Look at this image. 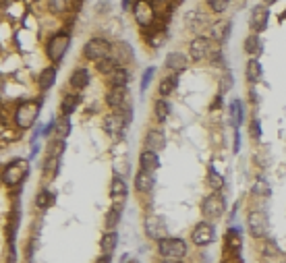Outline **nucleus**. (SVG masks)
Segmentation results:
<instances>
[{"instance_id": "43", "label": "nucleus", "mask_w": 286, "mask_h": 263, "mask_svg": "<svg viewBox=\"0 0 286 263\" xmlns=\"http://www.w3.org/2000/svg\"><path fill=\"white\" fill-rule=\"evenodd\" d=\"M162 263H181V259H164Z\"/></svg>"}, {"instance_id": "40", "label": "nucleus", "mask_w": 286, "mask_h": 263, "mask_svg": "<svg viewBox=\"0 0 286 263\" xmlns=\"http://www.w3.org/2000/svg\"><path fill=\"white\" fill-rule=\"evenodd\" d=\"M226 6H228V2H218V0H212V2H210V8L214 12H224Z\"/></svg>"}, {"instance_id": "25", "label": "nucleus", "mask_w": 286, "mask_h": 263, "mask_svg": "<svg viewBox=\"0 0 286 263\" xmlns=\"http://www.w3.org/2000/svg\"><path fill=\"white\" fill-rule=\"evenodd\" d=\"M54 81H56V68H54V66L44 68L42 75H39V87H42V89H50L54 85Z\"/></svg>"}, {"instance_id": "32", "label": "nucleus", "mask_w": 286, "mask_h": 263, "mask_svg": "<svg viewBox=\"0 0 286 263\" xmlns=\"http://www.w3.org/2000/svg\"><path fill=\"white\" fill-rule=\"evenodd\" d=\"M118 66H120V64H118V60H114V58H104V60H100V62H98V71L110 77Z\"/></svg>"}, {"instance_id": "8", "label": "nucleus", "mask_w": 286, "mask_h": 263, "mask_svg": "<svg viewBox=\"0 0 286 263\" xmlns=\"http://www.w3.org/2000/svg\"><path fill=\"white\" fill-rule=\"evenodd\" d=\"M214 239H216V230L210 222L195 224L193 232H191V241H193V245H197V247H208Z\"/></svg>"}, {"instance_id": "24", "label": "nucleus", "mask_w": 286, "mask_h": 263, "mask_svg": "<svg viewBox=\"0 0 286 263\" xmlns=\"http://www.w3.org/2000/svg\"><path fill=\"white\" fill-rule=\"evenodd\" d=\"M79 102H81V98L77 93H69V95H64L62 98V116H71L73 112H75V108L79 106Z\"/></svg>"}, {"instance_id": "30", "label": "nucleus", "mask_w": 286, "mask_h": 263, "mask_svg": "<svg viewBox=\"0 0 286 263\" xmlns=\"http://www.w3.org/2000/svg\"><path fill=\"white\" fill-rule=\"evenodd\" d=\"M168 112H170V106L164 100H156V104H154V116H156V120L164 122L168 118Z\"/></svg>"}, {"instance_id": "23", "label": "nucleus", "mask_w": 286, "mask_h": 263, "mask_svg": "<svg viewBox=\"0 0 286 263\" xmlns=\"http://www.w3.org/2000/svg\"><path fill=\"white\" fill-rule=\"evenodd\" d=\"M118 247V234L114 232H106L102 239V255H112V251Z\"/></svg>"}, {"instance_id": "38", "label": "nucleus", "mask_w": 286, "mask_h": 263, "mask_svg": "<svg viewBox=\"0 0 286 263\" xmlns=\"http://www.w3.org/2000/svg\"><path fill=\"white\" fill-rule=\"evenodd\" d=\"M235 85V81H233V73H230V71H226L224 75H222V83H220V89L222 91H228L230 87H233Z\"/></svg>"}, {"instance_id": "45", "label": "nucleus", "mask_w": 286, "mask_h": 263, "mask_svg": "<svg viewBox=\"0 0 286 263\" xmlns=\"http://www.w3.org/2000/svg\"><path fill=\"white\" fill-rule=\"evenodd\" d=\"M127 263H139V261H127Z\"/></svg>"}, {"instance_id": "14", "label": "nucleus", "mask_w": 286, "mask_h": 263, "mask_svg": "<svg viewBox=\"0 0 286 263\" xmlns=\"http://www.w3.org/2000/svg\"><path fill=\"white\" fill-rule=\"evenodd\" d=\"M127 98H129V89L127 87H112L110 91H108V95H106V102H108L110 108L118 110V108L125 106Z\"/></svg>"}, {"instance_id": "1", "label": "nucleus", "mask_w": 286, "mask_h": 263, "mask_svg": "<svg viewBox=\"0 0 286 263\" xmlns=\"http://www.w3.org/2000/svg\"><path fill=\"white\" fill-rule=\"evenodd\" d=\"M29 172V166H27L25 160H12L8 166H4V172H2V183L6 187H19L23 183V178Z\"/></svg>"}, {"instance_id": "21", "label": "nucleus", "mask_w": 286, "mask_h": 263, "mask_svg": "<svg viewBox=\"0 0 286 263\" xmlns=\"http://www.w3.org/2000/svg\"><path fill=\"white\" fill-rule=\"evenodd\" d=\"M71 85L81 91V89H85L89 85V73L85 71V68H75V71L71 73Z\"/></svg>"}, {"instance_id": "13", "label": "nucleus", "mask_w": 286, "mask_h": 263, "mask_svg": "<svg viewBox=\"0 0 286 263\" xmlns=\"http://www.w3.org/2000/svg\"><path fill=\"white\" fill-rule=\"evenodd\" d=\"M268 21H270V10L266 6H255L253 12H251V29H253V33L260 35L262 31H266Z\"/></svg>"}, {"instance_id": "33", "label": "nucleus", "mask_w": 286, "mask_h": 263, "mask_svg": "<svg viewBox=\"0 0 286 263\" xmlns=\"http://www.w3.org/2000/svg\"><path fill=\"white\" fill-rule=\"evenodd\" d=\"M56 135H58V139H66V137L71 135V120H69V116H62L56 122Z\"/></svg>"}, {"instance_id": "16", "label": "nucleus", "mask_w": 286, "mask_h": 263, "mask_svg": "<svg viewBox=\"0 0 286 263\" xmlns=\"http://www.w3.org/2000/svg\"><path fill=\"white\" fill-rule=\"evenodd\" d=\"M145 145H147L149 151H156V154H158V149H164V145H166L164 133H162L160 129H152L145 135Z\"/></svg>"}, {"instance_id": "19", "label": "nucleus", "mask_w": 286, "mask_h": 263, "mask_svg": "<svg viewBox=\"0 0 286 263\" xmlns=\"http://www.w3.org/2000/svg\"><path fill=\"white\" fill-rule=\"evenodd\" d=\"M166 66L170 68V71H176V73H181L187 68V56L183 52H170L168 56H166Z\"/></svg>"}, {"instance_id": "18", "label": "nucleus", "mask_w": 286, "mask_h": 263, "mask_svg": "<svg viewBox=\"0 0 286 263\" xmlns=\"http://www.w3.org/2000/svg\"><path fill=\"white\" fill-rule=\"evenodd\" d=\"M139 164H141V170H147V172H154L160 168V158L156 151H141V156H139Z\"/></svg>"}, {"instance_id": "42", "label": "nucleus", "mask_w": 286, "mask_h": 263, "mask_svg": "<svg viewBox=\"0 0 286 263\" xmlns=\"http://www.w3.org/2000/svg\"><path fill=\"white\" fill-rule=\"evenodd\" d=\"M98 263H110V255H102V257L98 259Z\"/></svg>"}, {"instance_id": "28", "label": "nucleus", "mask_w": 286, "mask_h": 263, "mask_svg": "<svg viewBox=\"0 0 286 263\" xmlns=\"http://www.w3.org/2000/svg\"><path fill=\"white\" fill-rule=\"evenodd\" d=\"M176 83H179V79L176 77H166V79H162L160 81V85H158V95H170L174 89H176Z\"/></svg>"}, {"instance_id": "10", "label": "nucleus", "mask_w": 286, "mask_h": 263, "mask_svg": "<svg viewBox=\"0 0 286 263\" xmlns=\"http://www.w3.org/2000/svg\"><path fill=\"white\" fill-rule=\"evenodd\" d=\"M166 222L162 220L160 216H149L147 220H145V234L149 239H154V241H164V239H168L166 237Z\"/></svg>"}, {"instance_id": "37", "label": "nucleus", "mask_w": 286, "mask_h": 263, "mask_svg": "<svg viewBox=\"0 0 286 263\" xmlns=\"http://www.w3.org/2000/svg\"><path fill=\"white\" fill-rule=\"evenodd\" d=\"M226 245H228V249H233V251H237V249L241 247V237H239V232H237V230H230V232H228V237H226Z\"/></svg>"}, {"instance_id": "17", "label": "nucleus", "mask_w": 286, "mask_h": 263, "mask_svg": "<svg viewBox=\"0 0 286 263\" xmlns=\"http://www.w3.org/2000/svg\"><path fill=\"white\" fill-rule=\"evenodd\" d=\"M156 185V178L154 172H147V170H139L137 176H135V189L139 193H149Z\"/></svg>"}, {"instance_id": "34", "label": "nucleus", "mask_w": 286, "mask_h": 263, "mask_svg": "<svg viewBox=\"0 0 286 263\" xmlns=\"http://www.w3.org/2000/svg\"><path fill=\"white\" fill-rule=\"evenodd\" d=\"M118 220H120V210L112 207V210L106 214V230H108V232H114V228H116V224H118Z\"/></svg>"}, {"instance_id": "6", "label": "nucleus", "mask_w": 286, "mask_h": 263, "mask_svg": "<svg viewBox=\"0 0 286 263\" xmlns=\"http://www.w3.org/2000/svg\"><path fill=\"white\" fill-rule=\"evenodd\" d=\"M201 212H203V216L208 218V222H210V220H212V222H214V220H220L224 216V212H226L224 197L218 195V193L208 195L206 199H203V203H201Z\"/></svg>"}, {"instance_id": "15", "label": "nucleus", "mask_w": 286, "mask_h": 263, "mask_svg": "<svg viewBox=\"0 0 286 263\" xmlns=\"http://www.w3.org/2000/svg\"><path fill=\"white\" fill-rule=\"evenodd\" d=\"M125 122L127 118L125 116H118V114H110V116H106L104 118V131L110 135V137H116L120 135V131L125 129Z\"/></svg>"}, {"instance_id": "3", "label": "nucleus", "mask_w": 286, "mask_h": 263, "mask_svg": "<svg viewBox=\"0 0 286 263\" xmlns=\"http://www.w3.org/2000/svg\"><path fill=\"white\" fill-rule=\"evenodd\" d=\"M39 114V102H23L17 110H15V122L19 129H29L31 124L35 122Z\"/></svg>"}, {"instance_id": "39", "label": "nucleus", "mask_w": 286, "mask_h": 263, "mask_svg": "<svg viewBox=\"0 0 286 263\" xmlns=\"http://www.w3.org/2000/svg\"><path fill=\"white\" fill-rule=\"evenodd\" d=\"M154 73H156V71H154V68H152V66H149V68H147V71L143 73V79H141V91H145V89L149 87V81H152Z\"/></svg>"}, {"instance_id": "20", "label": "nucleus", "mask_w": 286, "mask_h": 263, "mask_svg": "<svg viewBox=\"0 0 286 263\" xmlns=\"http://www.w3.org/2000/svg\"><path fill=\"white\" fill-rule=\"evenodd\" d=\"M245 52L247 54H251V56H257V54H262V50H264V41H262V37L257 35V33H251L249 37H245Z\"/></svg>"}, {"instance_id": "26", "label": "nucleus", "mask_w": 286, "mask_h": 263, "mask_svg": "<svg viewBox=\"0 0 286 263\" xmlns=\"http://www.w3.org/2000/svg\"><path fill=\"white\" fill-rule=\"evenodd\" d=\"M253 195H257V197H270L272 195V187H270V183L266 181L264 176H260L253 183Z\"/></svg>"}, {"instance_id": "2", "label": "nucleus", "mask_w": 286, "mask_h": 263, "mask_svg": "<svg viewBox=\"0 0 286 263\" xmlns=\"http://www.w3.org/2000/svg\"><path fill=\"white\" fill-rule=\"evenodd\" d=\"M247 228L253 239H264L270 232V220L264 210H253L247 218Z\"/></svg>"}, {"instance_id": "11", "label": "nucleus", "mask_w": 286, "mask_h": 263, "mask_svg": "<svg viewBox=\"0 0 286 263\" xmlns=\"http://www.w3.org/2000/svg\"><path fill=\"white\" fill-rule=\"evenodd\" d=\"M133 15H135V19H137V23L141 27H149L154 23L156 12H154V6L149 2H135L133 4Z\"/></svg>"}, {"instance_id": "7", "label": "nucleus", "mask_w": 286, "mask_h": 263, "mask_svg": "<svg viewBox=\"0 0 286 263\" xmlns=\"http://www.w3.org/2000/svg\"><path fill=\"white\" fill-rule=\"evenodd\" d=\"M69 33H56L50 41H48V46H46V54H48V58L52 62H58L62 60V56L66 54V50H69Z\"/></svg>"}, {"instance_id": "29", "label": "nucleus", "mask_w": 286, "mask_h": 263, "mask_svg": "<svg viewBox=\"0 0 286 263\" xmlns=\"http://www.w3.org/2000/svg\"><path fill=\"white\" fill-rule=\"evenodd\" d=\"M54 201H56L54 193H50V191H39V193H37V199H35V205L39 207V210H48V207L54 205Z\"/></svg>"}, {"instance_id": "27", "label": "nucleus", "mask_w": 286, "mask_h": 263, "mask_svg": "<svg viewBox=\"0 0 286 263\" xmlns=\"http://www.w3.org/2000/svg\"><path fill=\"white\" fill-rule=\"evenodd\" d=\"M247 79L251 81V83H257L262 79V64H260V60H255V58H251L249 62H247Z\"/></svg>"}, {"instance_id": "22", "label": "nucleus", "mask_w": 286, "mask_h": 263, "mask_svg": "<svg viewBox=\"0 0 286 263\" xmlns=\"http://www.w3.org/2000/svg\"><path fill=\"white\" fill-rule=\"evenodd\" d=\"M110 79V83H112V87H127L129 85V81H131V73L127 71L125 66H118L116 71L108 77Z\"/></svg>"}, {"instance_id": "36", "label": "nucleus", "mask_w": 286, "mask_h": 263, "mask_svg": "<svg viewBox=\"0 0 286 263\" xmlns=\"http://www.w3.org/2000/svg\"><path fill=\"white\" fill-rule=\"evenodd\" d=\"M208 185L214 189V191H220L224 187V178L218 174L214 168H210V174H208Z\"/></svg>"}, {"instance_id": "4", "label": "nucleus", "mask_w": 286, "mask_h": 263, "mask_svg": "<svg viewBox=\"0 0 286 263\" xmlns=\"http://www.w3.org/2000/svg\"><path fill=\"white\" fill-rule=\"evenodd\" d=\"M158 251L164 259H183L187 255V245L183 239L168 237L158 243Z\"/></svg>"}, {"instance_id": "35", "label": "nucleus", "mask_w": 286, "mask_h": 263, "mask_svg": "<svg viewBox=\"0 0 286 263\" xmlns=\"http://www.w3.org/2000/svg\"><path fill=\"white\" fill-rule=\"evenodd\" d=\"M228 27H230V23H216L212 29V37L218 41H224L228 37Z\"/></svg>"}, {"instance_id": "5", "label": "nucleus", "mask_w": 286, "mask_h": 263, "mask_svg": "<svg viewBox=\"0 0 286 263\" xmlns=\"http://www.w3.org/2000/svg\"><path fill=\"white\" fill-rule=\"evenodd\" d=\"M110 50H112V46L108 44L106 39H102V37H93V39H89L87 44H85V48H83V56H85L87 60L100 62V60H104V58H110Z\"/></svg>"}, {"instance_id": "44", "label": "nucleus", "mask_w": 286, "mask_h": 263, "mask_svg": "<svg viewBox=\"0 0 286 263\" xmlns=\"http://www.w3.org/2000/svg\"><path fill=\"white\" fill-rule=\"evenodd\" d=\"M282 263H286V253H284V255H282Z\"/></svg>"}, {"instance_id": "12", "label": "nucleus", "mask_w": 286, "mask_h": 263, "mask_svg": "<svg viewBox=\"0 0 286 263\" xmlns=\"http://www.w3.org/2000/svg\"><path fill=\"white\" fill-rule=\"evenodd\" d=\"M210 48H212V41H210L208 37H203V35L195 37L193 41H191V48H189L191 58H193L195 62L206 60V58H208V54H210Z\"/></svg>"}, {"instance_id": "41", "label": "nucleus", "mask_w": 286, "mask_h": 263, "mask_svg": "<svg viewBox=\"0 0 286 263\" xmlns=\"http://www.w3.org/2000/svg\"><path fill=\"white\" fill-rule=\"evenodd\" d=\"M64 6H66L64 2H50V8H52V10H62Z\"/></svg>"}, {"instance_id": "9", "label": "nucleus", "mask_w": 286, "mask_h": 263, "mask_svg": "<svg viewBox=\"0 0 286 263\" xmlns=\"http://www.w3.org/2000/svg\"><path fill=\"white\" fill-rule=\"evenodd\" d=\"M127 197H129L127 183L122 181L120 176H114V178H112V185H110V201H112V207H116V210H122V205L127 203Z\"/></svg>"}, {"instance_id": "31", "label": "nucleus", "mask_w": 286, "mask_h": 263, "mask_svg": "<svg viewBox=\"0 0 286 263\" xmlns=\"http://www.w3.org/2000/svg\"><path fill=\"white\" fill-rule=\"evenodd\" d=\"M230 118H233V124L235 127H239V124L243 122V104L241 100H235V102H230Z\"/></svg>"}]
</instances>
